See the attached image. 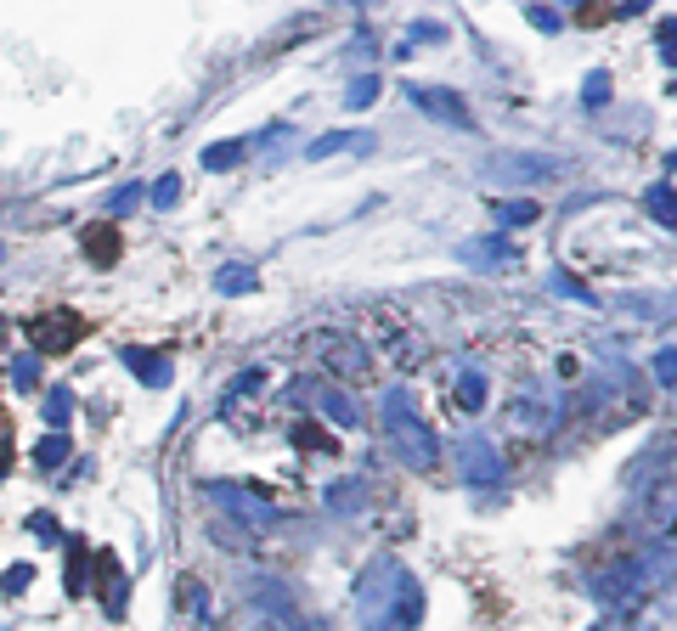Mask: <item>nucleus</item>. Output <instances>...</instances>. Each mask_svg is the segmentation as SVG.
<instances>
[{"instance_id": "nucleus-1", "label": "nucleus", "mask_w": 677, "mask_h": 631, "mask_svg": "<svg viewBox=\"0 0 677 631\" xmlns=\"http://www.w3.org/2000/svg\"><path fill=\"white\" fill-rule=\"evenodd\" d=\"M356 609L367 631H412L424 615V586H418L396 558H378L356 586Z\"/></svg>"}, {"instance_id": "nucleus-2", "label": "nucleus", "mask_w": 677, "mask_h": 631, "mask_svg": "<svg viewBox=\"0 0 677 631\" xmlns=\"http://www.w3.org/2000/svg\"><path fill=\"white\" fill-rule=\"evenodd\" d=\"M384 435H390V446L401 451L407 468H435L440 440H435L429 417L412 406V394H407V389H390V394H384Z\"/></svg>"}, {"instance_id": "nucleus-3", "label": "nucleus", "mask_w": 677, "mask_h": 631, "mask_svg": "<svg viewBox=\"0 0 677 631\" xmlns=\"http://www.w3.org/2000/svg\"><path fill=\"white\" fill-rule=\"evenodd\" d=\"M85 333H90V321H85L79 310H46V316H28V321H23V339L35 344L40 355H62V350H74Z\"/></svg>"}, {"instance_id": "nucleus-4", "label": "nucleus", "mask_w": 677, "mask_h": 631, "mask_svg": "<svg viewBox=\"0 0 677 631\" xmlns=\"http://www.w3.org/2000/svg\"><path fill=\"white\" fill-rule=\"evenodd\" d=\"M559 158L547 152H492L480 163V181H502V186H525V181H554Z\"/></svg>"}, {"instance_id": "nucleus-5", "label": "nucleus", "mask_w": 677, "mask_h": 631, "mask_svg": "<svg viewBox=\"0 0 677 631\" xmlns=\"http://www.w3.org/2000/svg\"><path fill=\"white\" fill-rule=\"evenodd\" d=\"M407 96H412L418 113H429L440 124H458V130H474V113H469V102L458 90H446V85H407Z\"/></svg>"}, {"instance_id": "nucleus-6", "label": "nucleus", "mask_w": 677, "mask_h": 631, "mask_svg": "<svg viewBox=\"0 0 677 631\" xmlns=\"http://www.w3.org/2000/svg\"><path fill=\"white\" fill-rule=\"evenodd\" d=\"M209 496L215 502H226L232 513H243V519H254L260 530H271V524H282V513L271 508V502H260V490H243V485H209Z\"/></svg>"}, {"instance_id": "nucleus-7", "label": "nucleus", "mask_w": 677, "mask_h": 631, "mask_svg": "<svg viewBox=\"0 0 677 631\" xmlns=\"http://www.w3.org/2000/svg\"><path fill=\"white\" fill-rule=\"evenodd\" d=\"M458 259L480 265V271H486V265H492V271H508V265L520 259V248L502 243V237H474V243H458Z\"/></svg>"}, {"instance_id": "nucleus-8", "label": "nucleus", "mask_w": 677, "mask_h": 631, "mask_svg": "<svg viewBox=\"0 0 677 631\" xmlns=\"http://www.w3.org/2000/svg\"><path fill=\"white\" fill-rule=\"evenodd\" d=\"M322 355H328V373H344V378H367V373H373V367H367V350H362L356 339H344V333H339V339H333V333L322 339Z\"/></svg>"}, {"instance_id": "nucleus-9", "label": "nucleus", "mask_w": 677, "mask_h": 631, "mask_svg": "<svg viewBox=\"0 0 677 631\" xmlns=\"http://www.w3.org/2000/svg\"><path fill=\"white\" fill-rule=\"evenodd\" d=\"M458 462H463V474H469L474 485H497V479H502V457H497L486 440H463V446H458Z\"/></svg>"}, {"instance_id": "nucleus-10", "label": "nucleus", "mask_w": 677, "mask_h": 631, "mask_svg": "<svg viewBox=\"0 0 677 631\" xmlns=\"http://www.w3.org/2000/svg\"><path fill=\"white\" fill-rule=\"evenodd\" d=\"M85 259L90 265H102V271H113V259H119V231L113 226H85Z\"/></svg>"}, {"instance_id": "nucleus-11", "label": "nucleus", "mask_w": 677, "mask_h": 631, "mask_svg": "<svg viewBox=\"0 0 677 631\" xmlns=\"http://www.w3.org/2000/svg\"><path fill=\"white\" fill-rule=\"evenodd\" d=\"M124 367H131L142 384H153V389H164V384H170V361L158 355V350H124Z\"/></svg>"}, {"instance_id": "nucleus-12", "label": "nucleus", "mask_w": 677, "mask_h": 631, "mask_svg": "<svg viewBox=\"0 0 677 631\" xmlns=\"http://www.w3.org/2000/svg\"><path fill=\"white\" fill-rule=\"evenodd\" d=\"M316 412L328 417V423H339V428H356V423H362L356 401H350V394H339V389H316Z\"/></svg>"}, {"instance_id": "nucleus-13", "label": "nucleus", "mask_w": 677, "mask_h": 631, "mask_svg": "<svg viewBox=\"0 0 677 631\" xmlns=\"http://www.w3.org/2000/svg\"><path fill=\"white\" fill-rule=\"evenodd\" d=\"M96 575H102V604L113 615H124V570H119V558L102 552V558H96Z\"/></svg>"}, {"instance_id": "nucleus-14", "label": "nucleus", "mask_w": 677, "mask_h": 631, "mask_svg": "<svg viewBox=\"0 0 677 631\" xmlns=\"http://www.w3.org/2000/svg\"><path fill=\"white\" fill-rule=\"evenodd\" d=\"M249 158V136L243 142H215V147H204V170H232V163H243Z\"/></svg>"}, {"instance_id": "nucleus-15", "label": "nucleus", "mask_w": 677, "mask_h": 631, "mask_svg": "<svg viewBox=\"0 0 677 631\" xmlns=\"http://www.w3.org/2000/svg\"><path fill=\"white\" fill-rule=\"evenodd\" d=\"M344 147H367V136H362V130H333V136L311 142V147H305V158H333V152H344Z\"/></svg>"}, {"instance_id": "nucleus-16", "label": "nucleus", "mask_w": 677, "mask_h": 631, "mask_svg": "<svg viewBox=\"0 0 677 631\" xmlns=\"http://www.w3.org/2000/svg\"><path fill=\"white\" fill-rule=\"evenodd\" d=\"M294 440H300L305 451H316V457H333V451H339V440H333L322 423H294Z\"/></svg>"}, {"instance_id": "nucleus-17", "label": "nucleus", "mask_w": 677, "mask_h": 631, "mask_svg": "<svg viewBox=\"0 0 677 631\" xmlns=\"http://www.w3.org/2000/svg\"><path fill=\"white\" fill-rule=\"evenodd\" d=\"M85 570H90V547L85 542H69V570H62L69 592H85Z\"/></svg>"}, {"instance_id": "nucleus-18", "label": "nucleus", "mask_w": 677, "mask_h": 631, "mask_svg": "<svg viewBox=\"0 0 677 631\" xmlns=\"http://www.w3.org/2000/svg\"><path fill=\"white\" fill-rule=\"evenodd\" d=\"M40 412H46V423H51V428H62V423L74 417V394L62 389V384H57V389H46V406H40Z\"/></svg>"}, {"instance_id": "nucleus-19", "label": "nucleus", "mask_w": 677, "mask_h": 631, "mask_svg": "<svg viewBox=\"0 0 677 631\" xmlns=\"http://www.w3.org/2000/svg\"><path fill=\"white\" fill-rule=\"evenodd\" d=\"M486 406V378L480 373H463L458 378V412H480Z\"/></svg>"}, {"instance_id": "nucleus-20", "label": "nucleus", "mask_w": 677, "mask_h": 631, "mask_svg": "<svg viewBox=\"0 0 677 631\" xmlns=\"http://www.w3.org/2000/svg\"><path fill=\"white\" fill-rule=\"evenodd\" d=\"M215 288H220V293H249V288H254V271H249V265H220Z\"/></svg>"}, {"instance_id": "nucleus-21", "label": "nucleus", "mask_w": 677, "mask_h": 631, "mask_svg": "<svg viewBox=\"0 0 677 631\" xmlns=\"http://www.w3.org/2000/svg\"><path fill=\"white\" fill-rule=\"evenodd\" d=\"M650 215H655L661 226H677V204H672V181H655V192H650Z\"/></svg>"}, {"instance_id": "nucleus-22", "label": "nucleus", "mask_w": 677, "mask_h": 631, "mask_svg": "<svg viewBox=\"0 0 677 631\" xmlns=\"http://www.w3.org/2000/svg\"><path fill=\"white\" fill-rule=\"evenodd\" d=\"M497 220L502 226H531L536 220V204H531V197H508V204H497Z\"/></svg>"}, {"instance_id": "nucleus-23", "label": "nucleus", "mask_w": 677, "mask_h": 631, "mask_svg": "<svg viewBox=\"0 0 677 631\" xmlns=\"http://www.w3.org/2000/svg\"><path fill=\"white\" fill-rule=\"evenodd\" d=\"M373 96H378V79L373 74H356V79H350V90H344V108H373Z\"/></svg>"}, {"instance_id": "nucleus-24", "label": "nucleus", "mask_w": 677, "mask_h": 631, "mask_svg": "<svg viewBox=\"0 0 677 631\" xmlns=\"http://www.w3.org/2000/svg\"><path fill=\"white\" fill-rule=\"evenodd\" d=\"M62 457H69V440H62V435H46V440L35 446V462H40V468H57Z\"/></svg>"}, {"instance_id": "nucleus-25", "label": "nucleus", "mask_w": 677, "mask_h": 631, "mask_svg": "<svg viewBox=\"0 0 677 631\" xmlns=\"http://www.w3.org/2000/svg\"><path fill=\"white\" fill-rule=\"evenodd\" d=\"M175 197H181V175H158V186H153V209H175Z\"/></svg>"}, {"instance_id": "nucleus-26", "label": "nucleus", "mask_w": 677, "mask_h": 631, "mask_svg": "<svg viewBox=\"0 0 677 631\" xmlns=\"http://www.w3.org/2000/svg\"><path fill=\"white\" fill-rule=\"evenodd\" d=\"M136 204H142V186H136V181H131V186H119V192H113V197H108V215H131V209H136Z\"/></svg>"}, {"instance_id": "nucleus-27", "label": "nucleus", "mask_w": 677, "mask_h": 631, "mask_svg": "<svg viewBox=\"0 0 677 631\" xmlns=\"http://www.w3.org/2000/svg\"><path fill=\"white\" fill-rule=\"evenodd\" d=\"M554 293H565V299H582V305H593V293H587V282H576V277H554Z\"/></svg>"}, {"instance_id": "nucleus-28", "label": "nucleus", "mask_w": 677, "mask_h": 631, "mask_svg": "<svg viewBox=\"0 0 677 631\" xmlns=\"http://www.w3.org/2000/svg\"><path fill=\"white\" fill-rule=\"evenodd\" d=\"M356 496H362V485H356V479L328 485V502H333V508H356Z\"/></svg>"}, {"instance_id": "nucleus-29", "label": "nucleus", "mask_w": 677, "mask_h": 631, "mask_svg": "<svg viewBox=\"0 0 677 631\" xmlns=\"http://www.w3.org/2000/svg\"><path fill=\"white\" fill-rule=\"evenodd\" d=\"M6 592H28L35 586V570H28V563H17V570H6V581H0Z\"/></svg>"}, {"instance_id": "nucleus-30", "label": "nucleus", "mask_w": 677, "mask_h": 631, "mask_svg": "<svg viewBox=\"0 0 677 631\" xmlns=\"http://www.w3.org/2000/svg\"><path fill=\"white\" fill-rule=\"evenodd\" d=\"M12 378H17V389H35L40 384V367H35V361H12Z\"/></svg>"}, {"instance_id": "nucleus-31", "label": "nucleus", "mask_w": 677, "mask_h": 631, "mask_svg": "<svg viewBox=\"0 0 677 631\" xmlns=\"http://www.w3.org/2000/svg\"><path fill=\"white\" fill-rule=\"evenodd\" d=\"M582 96H587V108H598L604 96H609V74H587V90Z\"/></svg>"}, {"instance_id": "nucleus-32", "label": "nucleus", "mask_w": 677, "mask_h": 631, "mask_svg": "<svg viewBox=\"0 0 677 631\" xmlns=\"http://www.w3.org/2000/svg\"><path fill=\"white\" fill-rule=\"evenodd\" d=\"M0 428H6V412H0Z\"/></svg>"}, {"instance_id": "nucleus-33", "label": "nucleus", "mask_w": 677, "mask_h": 631, "mask_svg": "<svg viewBox=\"0 0 677 631\" xmlns=\"http://www.w3.org/2000/svg\"><path fill=\"white\" fill-rule=\"evenodd\" d=\"M0 259H6V248H0Z\"/></svg>"}]
</instances>
